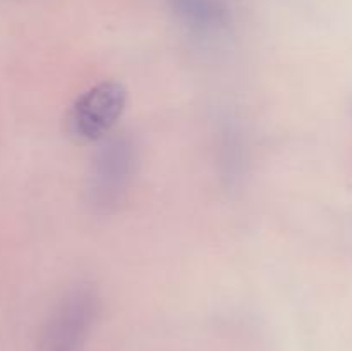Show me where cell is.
I'll return each mask as SVG.
<instances>
[{
    "mask_svg": "<svg viewBox=\"0 0 352 351\" xmlns=\"http://www.w3.org/2000/svg\"><path fill=\"white\" fill-rule=\"evenodd\" d=\"M126 85L117 79H103L89 86L69 107L65 131L76 143H100L110 136L127 107Z\"/></svg>",
    "mask_w": 352,
    "mask_h": 351,
    "instance_id": "1",
    "label": "cell"
},
{
    "mask_svg": "<svg viewBox=\"0 0 352 351\" xmlns=\"http://www.w3.org/2000/svg\"><path fill=\"white\" fill-rule=\"evenodd\" d=\"M100 315V296L91 284L69 289L45 322L38 351H82Z\"/></svg>",
    "mask_w": 352,
    "mask_h": 351,
    "instance_id": "2",
    "label": "cell"
},
{
    "mask_svg": "<svg viewBox=\"0 0 352 351\" xmlns=\"http://www.w3.org/2000/svg\"><path fill=\"white\" fill-rule=\"evenodd\" d=\"M136 167V150L126 134L100 141L88 174V200L95 209L112 210L122 202Z\"/></svg>",
    "mask_w": 352,
    "mask_h": 351,
    "instance_id": "3",
    "label": "cell"
},
{
    "mask_svg": "<svg viewBox=\"0 0 352 351\" xmlns=\"http://www.w3.org/2000/svg\"><path fill=\"white\" fill-rule=\"evenodd\" d=\"M167 6L181 26L199 36L223 33L234 17L229 0H167Z\"/></svg>",
    "mask_w": 352,
    "mask_h": 351,
    "instance_id": "4",
    "label": "cell"
},
{
    "mask_svg": "<svg viewBox=\"0 0 352 351\" xmlns=\"http://www.w3.org/2000/svg\"><path fill=\"white\" fill-rule=\"evenodd\" d=\"M351 114H352V102H351Z\"/></svg>",
    "mask_w": 352,
    "mask_h": 351,
    "instance_id": "5",
    "label": "cell"
}]
</instances>
